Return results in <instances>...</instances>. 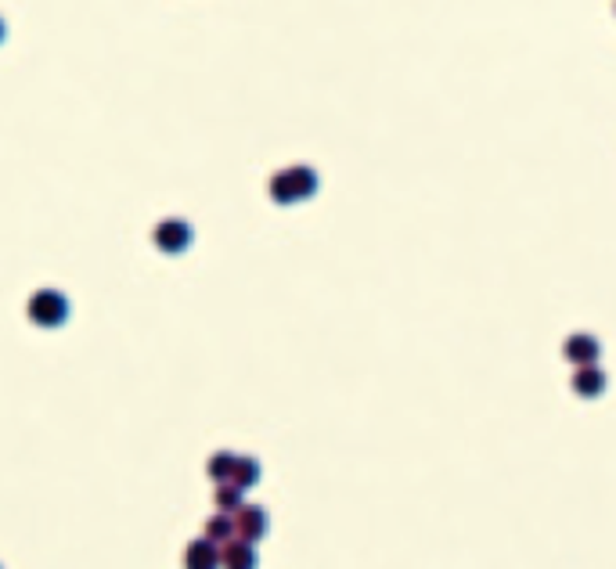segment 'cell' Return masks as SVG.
I'll list each match as a JSON object with an SVG mask.
<instances>
[{"label":"cell","instance_id":"5bb4252c","mask_svg":"<svg viewBox=\"0 0 616 569\" xmlns=\"http://www.w3.org/2000/svg\"><path fill=\"white\" fill-rule=\"evenodd\" d=\"M4 36H8V26H4V19H0V43H4Z\"/></svg>","mask_w":616,"mask_h":569},{"label":"cell","instance_id":"ba28073f","mask_svg":"<svg viewBox=\"0 0 616 569\" xmlns=\"http://www.w3.org/2000/svg\"><path fill=\"white\" fill-rule=\"evenodd\" d=\"M213 504H216V511H231V516H235V511L246 504V490L235 479H223V483H216Z\"/></svg>","mask_w":616,"mask_h":569},{"label":"cell","instance_id":"9c48e42d","mask_svg":"<svg viewBox=\"0 0 616 569\" xmlns=\"http://www.w3.org/2000/svg\"><path fill=\"white\" fill-rule=\"evenodd\" d=\"M206 537L209 541H216V544H223V541H231L235 537V516L231 511H216V516H209L206 519Z\"/></svg>","mask_w":616,"mask_h":569},{"label":"cell","instance_id":"277c9868","mask_svg":"<svg viewBox=\"0 0 616 569\" xmlns=\"http://www.w3.org/2000/svg\"><path fill=\"white\" fill-rule=\"evenodd\" d=\"M563 354H566V361H573V364L581 368V364H595V361L602 357V347H598V339H595V335H588V331H573V335L566 339Z\"/></svg>","mask_w":616,"mask_h":569},{"label":"cell","instance_id":"8fae6325","mask_svg":"<svg viewBox=\"0 0 616 569\" xmlns=\"http://www.w3.org/2000/svg\"><path fill=\"white\" fill-rule=\"evenodd\" d=\"M235 458H238V454H231V450H216L213 458L206 462V472H209V479H216V483H223V479H231Z\"/></svg>","mask_w":616,"mask_h":569},{"label":"cell","instance_id":"7c38bea8","mask_svg":"<svg viewBox=\"0 0 616 569\" xmlns=\"http://www.w3.org/2000/svg\"><path fill=\"white\" fill-rule=\"evenodd\" d=\"M231 479L242 487V490H249V487H256L260 483V462L256 458H235V469H231Z\"/></svg>","mask_w":616,"mask_h":569},{"label":"cell","instance_id":"30bf717a","mask_svg":"<svg viewBox=\"0 0 616 569\" xmlns=\"http://www.w3.org/2000/svg\"><path fill=\"white\" fill-rule=\"evenodd\" d=\"M289 181H292V188H296V199H300V202L317 195V174H314L310 166H292V169H289Z\"/></svg>","mask_w":616,"mask_h":569},{"label":"cell","instance_id":"52a82bcc","mask_svg":"<svg viewBox=\"0 0 616 569\" xmlns=\"http://www.w3.org/2000/svg\"><path fill=\"white\" fill-rule=\"evenodd\" d=\"M184 562L191 569H209V565H220V544L202 537V541H191L188 551H184Z\"/></svg>","mask_w":616,"mask_h":569},{"label":"cell","instance_id":"8992f818","mask_svg":"<svg viewBox=\"0 0 616 569\" xmlns=\"http://www.w3.org/2000/svg\"><path fill=\"white\" fill-rule=\"evenodd\" d=\"M605 371L602 368H595V364H581L577 368V375H573V393L577 396H588V401H595V396H602L605 393Z\"/></svg>","mask_w":616,"mask_h":569},{"label":"cell","instance_id":"6da1fadb","mask_svg":"<svg viewBox=\"0 0 616 569\" xmlns=\"http://www.w3.org/2000/svg\"><path fill=\"white\" fill-rule=\"evenodd\" d=\"M26 314L40 328H62L69 321V300L58 289H36L26 303Z\"/></svg>","mask_w":616,"mask_h":569},{"label":"cell","instance_id":"4fadbf2b","mask_svg":"<svg viewBox=\"0 0 616 569\" xmlns=\"http://www.w3.org/2000/svg\"><path fill=\"white\" fill-rule=\"evenodd\" d=\"M270 199H274L277 206L300 202V199H296V188H292V181H289V169H285V174H274V177H270Z\"/></svg>","mask_w":616,"mask_h":569},{"label":"cell","instance_id":"9a60e30c","mask_svg":"<svg viewBox=\"0 0 616 569\" xmlns=\"http://www.w3.org/2000/svg\"><path fill=\"white\" fill-rule=\"evenodd\" d=\"M612 12H616V8H612Z\"/></svg>","mask_w":616,"mask_h":569},{"label":"cell","instance_id":"5b68a950","mask_svg":"<svg viewBox=\"0 0 616 569\" xmlns=\"http://www.w3.org/2000/svg\"><path fill=\"white\" fill-rule=\"evenodd\" d=\"M220 565H231V569H249V565H256V548H253V541H246V537H231V541H223L220 544Z\"/></svg>","mask_w":616,"mask_h":569},{"label":"cell","instance_id":"3957f363","mask_svg":"<svg viewBox=\"0 0 616 569\" xmlns=\"http://www.w3.org/2000/svg\"><path fill=\"white\" fill-rule=\"evenodd\" d=\"M267 511L260 508V504H242L238 511H235V534L238 537H246V541H260V537H267Z\"/></svg>","mask_w":616,"mask_h":569},{"label":"cell","instance_id":"7a4b0ae2","mask_svg":"<svg viewBox=\"0 0 616 569\" xmlns=\"http://www.w3.org/2000/svg\"><path fill=\"white\" fill-rule=\"evenodd\" d=\"M152 242H155V249L166 253V256H181V253L191 249L195 231H191V223H188V220H181V216H166V220L155 223Z\"/></svg>","mask_w":616,"mask_h":569}]
</instances>
